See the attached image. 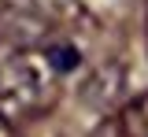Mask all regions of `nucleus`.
<instances>
[{
  "label": "nucleus",
  "mask_w": 148,
  "mask_h": 137,
  "mask_svg": "<svg viewBox=\"0 0 148 137\" xmlns=\"http://www.w3.org/2000/svg\"><path fill=\"white\" fill-rule=\"evenodd\" d=\"M11 4L22 8V15H37V19H63L74 8V0H11Z\"/></svg>",
  "instance_id": "3"
},
{
  "label": "nucleus",
  "mask_w": 148,
  "mask_h": 137,
  "mask_svg": "<svg viewBox=\"0 0 148 137\" xmlns=\"http://www.w3.org/2000/svg\"><path fill=\"white\" fill-rule=\"evenodd\" d=\"M119 126H122V137H148V93L133 97L122 108Z\"/></svg>",
  "instance_id": "2"
},
{
  "label": "nucleus",
  "mask_w": 148,
  "mask_h": 137,
  "mask_svg": "<svg viewBox=\"0 0 148 137\" xmlns=\"http://www.w3.org/2000/svg\"><path fill=\"white\" fill-rule=\"evenodd\" d=\"M0 137H8V122L4 119H0Z\"/></svg>",
  "instance_id": "4"
},
{
  "label": "nucleus",
  "mask_w": 148,
  "mask_h": 137,
  "mask_svg": "<svg viewBox=\"0 0 148 137\" xmlns=\"http://www.w3.org/2000/svg\"><path fill=\"white\" fill-rule=\"evenodd\" d=\"M56 82L59 74L45 48H18L0 67V119L11 126L41 115L56 97Z\"/></svg>",
  "instance_id": "1"
}]
</instances>
